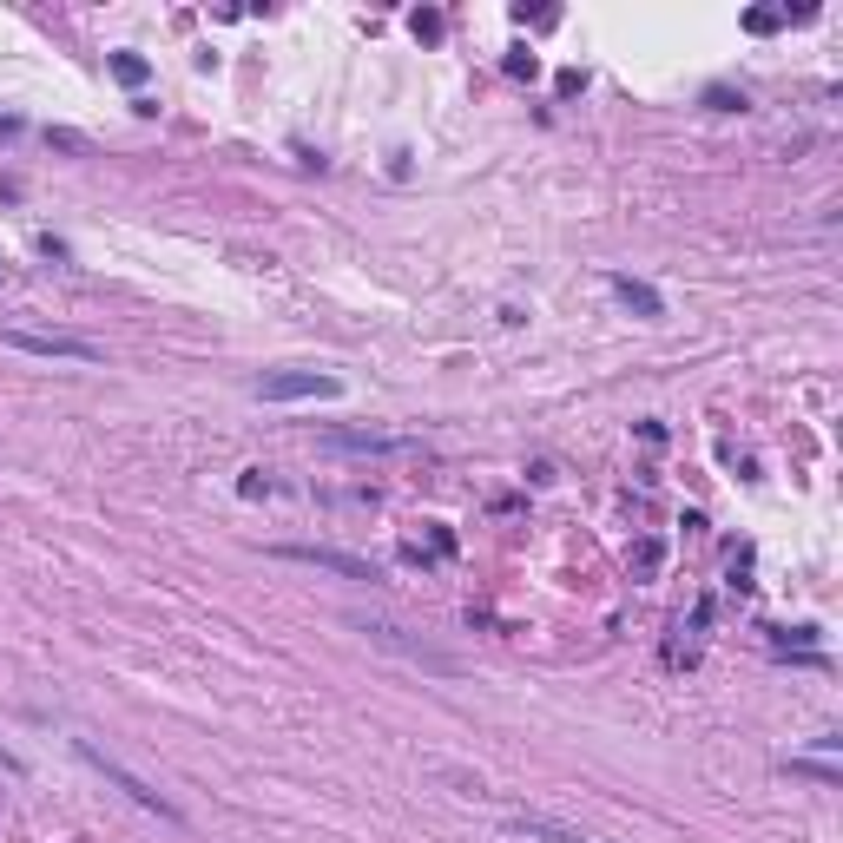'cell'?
<instances>
[{
    "label": "cell",
    "instance_id": "6da1fadb",
    "mask_svg": "<svg viewBox=\"0 0 843 843\" xmlns=\"http://www.w3.org/2000/svg\"><path fill=\"white\" fill-rule=\"evenodd\" d=\"M73 751H80V758L93 764V771H99V778L112 784V791H126L132 804H139V811H152V817H159V824H185V817H178V804H172V797H159V791H152V784L139 778V771H126V764L112 758V751H99L93 738H73Z\"/></svg>",
    "mask_w": 843,
    "mask_h": 843
},
{
    "label": "cell",
    "instance_id": "7a4b0ae2",
    "mask_svg": "<svg viewBox=\"0 0 843 843\" xmlns=\"http://www.w3.org/2000/svg\"><path fill=\"white\" fill-rule=\"evenodd\" d=\"M7 350L53 356V363H99V356H106L93 336H66V330H7Z\"/></svg>",
    "mask_w": 843,
    "mask_h": 843
},
{
    "label": "cell",
    "instance_id": "3957f363",
    "mask_svg": "<svg viewBox=\"0 0 843 843\" xmlns=\"http://www.w3.org/2000/svg\"><path fill=\"white\" fill-rule=\"evenodd\" d=\"M257 396H264V402H336V396H343V382L317 376V369H271V376L257 382Z\"/></svg>",
    "mask_w": 843,
    "mask_h": 843
},
{
    "label": "cell",
    "instance_id": "277c9868",
    "mask_svg": "<svg viewBox=\"0 0 843 843\" xmlns=\"http://www.w3.org/2000/svg\"><path fill=\"white\" fill-rule=\"evenodd\" d=\"M323 448H343V455H415L409 435H382V429H323Z\"/></svg>",
    "mask_w": 843,
    "mask_h": 843
},
{
    "label": "cell",
    "instance_id": "5b68a950",
    "mask_svg": "<svg viewBox=\"0 0 843 843\" xmlns=\"http://www.w3.org/2000/svg\"><path fill=\"white\" fill-rule=\"evenodd\" d=\"M277 560H303V567H323V573H343V580H376V567L369 560H356V554H343V547H271Z\"/></svg>",
    "mask_w": 843,
    "mask_h": 843
},
{
    "label": "cell",
    "instance_id": "8992f818",
    "mask_svg": "<svg viewBox=\"0 0 843 843\" xmlns=\"http://www.w3.org/2000/svg\"><path fill=\"white\" fill-rule=\"evenodd\" d=\"M363 633L376 639V646H389V653H402V659H415V666H429V672H455V659L448 653H435V646H422V639H409L402 626H382V620H363Z\"/></svg>",
    "mask_w": 843,
    "mask_h": 843
},
{
    "label": "cell",
    "instance_id": "52a82bcc",
    "mask_svg": "<svg viewBox=\"0 0 843 843\" xmlns=\"http://www.w3.org/2000/svg\"><path fill=\"white\" fill-rule=\"evenodd\" d=\"M508 830H514V837H527V843H600V837H587V830L554 824V817H534V811H514Z\"/></svg>",
    "mask_w": 843,
    "mask_h": 843
},
{
    "label": "cell",
    "instance_id": "ba28073f",
    "mask_svg": "<svg viewBox=\"0 0 843 843\" xmlns=\"http://www.w3.org/2000/svg\"><path fill=\"white\" fill-rule=\"evenodd\" d=\"M606 290H613L626 310H639V317H666V297H659L653 284H639V277H606Z\"/></svg>",
    "mask_w": 843,
    "mask_h": 843
},
{
    "label": "cell",
    "instance_id": "9c48e42d",
    "mask_svg": "<svg viewBox=\"0 0 843 843\" xmlns=\"http://www.w3.org/2000/svg\"><path fill=\"white\" fill-rule=\"evenodd\" d=\"M659 567H666V541H639L633 547V573H639V580H653Z\"/></svg>",
    "mask_w": 843,
    "mask_h": 843
},
{
    "label": "cell",
    "instance_id": "30bf717a",
    "mask_svg": "<svg viewBox=\"0 0 843 843\" xmlns=\"http://www.w3.org/2000/svg\"><path fill=\"white\" fill-rule=\"evenodd\" d=\"M112 73H119L126 86H139L145 80V60H139V53H112Z\"/></svg>",
    "mask_w": 843,
    "mask_h": 843
},
{
    "label": "cell",
    "instance_id": "8fae6325",
    "mask_svg": "<svg viewBox=\"0 0 843 843\" xmlns=\"http://www.w3.org/2000/svg\"><path fill=\"white\" fill-rule=\"evenodd\" d=\"M791 771L797 778H817V784H837V771H830V764H811V758H791Z\"/></svg>",
    "mask_w": 843,
    "mask_h": 843
},
{
    "label": "cell",
    "instance_id": "7c38bea8",
    "mask_svg": "<svg viewBox=\"0 0 843 843\" xmlns=\"http://www.w3.org/2000/svg\"><path fill=\"white\" fill-rule=\"evenodd\" d=\"M415 33H422V40H442V14H415Z\"/></svg>",
    "mask_w": 843,
    "mask_h": 843
},
{
    "label": "cell",
    "instance_id": "4fadbf2b",
    "mask_svg": "<svg viewBox=\"0 0 843 843\" xmlns=\"http://www.w3.org/2000/svg\"><path fill=\"white\" fill-rule=\"evenodd\" d=\"M778 20H784V14H771V7H758V14L745 20V27H751V33H771V27H778Z\"/></svg>",
    "mask_w": 843,
    "mask_h": 843
},
{
    "label": "cell",
    "instance_id": "5bb4252c",
    "mask_svg": "<svg viewBox=\"0 0 843 843\" xmlns=\"http://www.w3.org/2000/svg\"><path fill=\"white\" fill-rule=\"evenodd\" d=\"M0 771H20V758H14V751H0Z\"/></svg>",
    "mask_w": 843,
    "mask_h": 843
}]
</instances>
